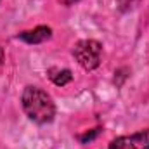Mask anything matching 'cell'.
I'll return each mask as SVG.
<instances>
[{
    "mask_svg": "<svg viewBox=\"0 0 149 149\" xmlns=\"http://www.w3.org/2000/svg\"><path fill=\"white\" fill-rule=\"evenodd\" d=\"M21 104L26 116L38 125L50 123L56 116V104L52 97L40 87H26L21 95Z\"/></svg>",
    "mask_w": 149,
    "mask_h": 149,
    "instance_id": "6da1fadb",
    "label": "cell"
},
{
    "mask_svg": "<svg viewBox=\"0 0 149 149\" xmlns=\"http://www.w3.org/2000/svg\"><path fill=\"white\" fill-rule=\"evenodd\" d=\"M73 56L76 63L85 70V71H92L95 68H99L101 59H102V43L92 38L87 40H80L73 49Z\"/></svg>",
    "mask_w": 149,
    "mask_h": 149,
    "instance_id": "7a4b0ae2",
    "label": "cell"
},
{
    "mask_svg": "<svg viewBox=\"0 0 149 149\" xmlns=\"http://www.w3.org/2000/svg\"><path fill=\"white\" fill-rule=\"evenodd\" d=\"M108 149H149V128L132 135H120L109 142Z\"/></svg>",
    "mask_w": 149,
    "mask_h": 149,
    "instance_id": "3957f363",
    "label": "cell"
},
{
    "mask_svg": "<svg viewBox=\"0 0 149 149\" xmlns=\"http://www.w3.org/2000/svg\"><path fill=\"white\" fill-rule=\"evenodd\" d=\"M19 40H23L24 43H30V45H38V43H43L47 40L52 38V30L49 26H37L33 30H28V31H23L17 35Z\"/></svg>",
    "mask_w": 149,
    "mask_h": 149,
    "instance_id": "277c9868",
    "label": "cell"
},
{
    "mask_svg": "<svg viewBox=\"0 0 149 149\" xmlns=\"http://www.w3.org/2000/svg\"><path fill=\"white\" fill-rule=\"evenodd\" d=\"M49 78L52 80V83L54 85H57V87H64V85H68L71 80H73V73L70 71V70H61V68H50L49 71Z\"/></svg>",
    "mask_w": 149,
    "mask_h": 149,
    "instance_id": "5b68a950",
    "label": "cell"
},
{
    "mask_svg": "<svg viewBox=\"0 0 149 149\" xmlns=\"http://www.w3.org/2000/svg\"><path fill=\"white\" fill-rule=\"evenodd\" d=\"M99 132H101V128H95V130H94L92 134H87V135H81V137H80V141H81L83 144H87V142H90V141H92V139H94V137H95V135L99 134Z\"/></svg>",
    "mask_w": 149,
    "mask_h": 149,
    "instance_id": "8992f818",
    "label": "cell"
},
{
    "mask_svg": "<svg viewBox=\"0 0 149 149\" xmlns=\"http://www.w3.org/2000/svg\"><path fill=\"white\" fill-rule=\"evenodd\" d=\"M74 2H78V0H64V3H66V5H73Z\"/></svg>",
    "mask_w": 149,
    "mask_h": 149,
    "instance_id": "52a82bcc",
    "label": "cell"
},
{
    "mask_svg": "<svg viewBox=\"0 0 149 149\" xmlns=\"http://www.w3.org/2000/svg\"><path fill=\"white\" fill-rule=\"evenodd\" d=\"M2 61H3V50H2V47H0V64H2Z\"/></svg>",
    "mask_w": 149,
    "mask_h": 149,
    "instance_id": "ba28073f",
    "label": "cell"
}]
</instances>
